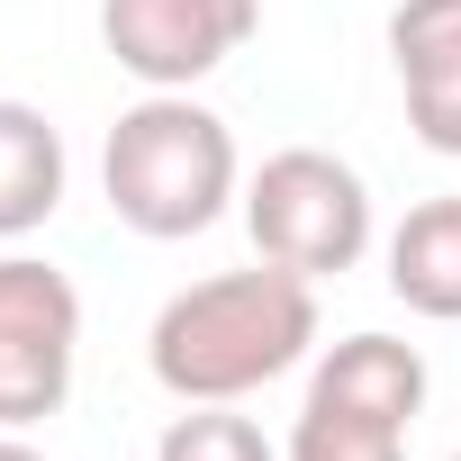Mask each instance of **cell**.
Masks as SVG:
<instances>
[{
	"label": "cell",
	"instance_id": "obj_1",
	"mask_svg": "<svg viewBox=\"0 0 461 461\" xmlns=\"http://www.w3.org/2000/svg\"><path fill=\"white\" fill-rule=\"evenodd\" d=\"M317 353V281L254 254V272H208L163 299L145 362L181 407H245Z\"/></svg>",
	"mask_w": 461,
	"mask_h": 461
},
{
	"label": "cell",
	"instance_id": "obj_2",
	"mask_svg": "<svg viewBox=\"0 0 461 461\" xmlns=\"http://www.w3.org/2000/svg\"><path fill=\"white\" fill-rule=\"evenodd\" d=\"M100 190L127 236L181 245L226 217V199L245 190V163H236V136H226L217 109H199L190 91H145L136 109H118V127L100 145Z\"/></svg>",
	"mask_w": 461,
	"mask_h": 461
},
{
	"label": "cell",
	"instance_id": "obj_3",
	"mask_svg": "<svg viewBox=\"0 0 461 461\" xmlns=\"http://www.w3.org/2000/svg\"><path fill=\"white\" fill-rule=\"evenodd\" d=\"M245 236L263 263L299 272V281H335L371 254V181L326 154V145H281L263 154V172L245 181Z\"/></svg>",
	"mask_w": 461,
	"mask_h": 461
},
{
	"label": "cell",
	"instance_id": "obj_4",
	"mask_svg": "<svg viewBox=\"0 0 461 461\" xmlns=\"http://www.w3.org/2000/svg\"><path fill=\"white\" fill-rule=\"evenodd\" d=\"M82 362V290L37 263V254H0V425L28 434L73 398Z\"/></svg>",
	"mask_w": 461,
	"mask_h": 461
},
{
	"label": "cell",
	"instance_id": "obj_5",
	"mask_svg": "<svg viewBox=\"0 0 461 461\" xmlns=\"http://www.w3.org/2000/svg\"><path fill=\"white\" fill-rule=\"evenodd\" d=\"M263 0H100V46L145 91H190L226 55H245Z\"/></svg>",
	"mask_w": 461,
	"mask_h": 461
},
{
	"label": "cell",
	"instance_id": "obj_6",
	"mask_svg": "<svg viewBox=\"0 0 461 461\" xmlns=\"http://www.w3.org/2000/svg\"><path fill=\"white\" fill-rule=\"evenodd\" d=\"M389 55H398L407 127L434 154H461V0H398L389 10Z\"/></svg>",
	"mask_w": 461,
	"mask_h": 461
},
{
	"label": "cell",
	"instance_id": "obj_7",
	"mask_svg": "<svg viewBox=\"0 0 461 461\" xmlns=\"http://www.w3.org/2000/svg\"><path fill=\"white\" fill-rule=\"evenodd\" d=\"M308 407L380 416V425H416V407H425V353L398 344V335H344V344L317 353V371H308Z\"/></svg>",
	"mask_w": 461,
	"mask_h": 461
},
{
	"label": "cell",
	"instance_id": "obj_8",
	"mask_svg": "<svg viewBox=\"0 0 461 461\" xmlns=\"http://www.w3.org/2000/svg\"><path fill=\"white\" fill-rule=\"evenodd\" d=\"M64 136H55V118L46 109H28V100H0V245H19V236H37V226L64 208Z\"/></svg>",
	"mask_w": 461,
	"mask_h": 461
},
{
	"label": "cell",
	"instance_id": "obj_9",
	"mask_svg": "<svg viewBox=\"0 0 461 461\" xmlns=\"http://www.w3.org/2000/svg\"><path fill=\"white\" fill-rule=\"evenodd\" d=\"M389 290L416 317L461 326V199H425V208L398 217V236H389Z\"/></svg>",
	"mask_w": 461,
	"mask_h": 461
},
{
	"label": "cell",
	"instance_id": "obj_10",
	"mask_svg": "<svg viewBox=\"0 0 461 461\" xmlns=\"http://www.w3.org/2000/svg\"><path fill=\"white\" fill-rule=\"evenodd\" d=\"M281 461H407V425L380 416H335V407H299Z\"/></svg>",
	"mask_w": 461,
	"mask_h": 461
},
{
	"label": "cell",
	"instance_id": "obj_11",
	"mask_svg": "<svg viewBox=\"0 0 461 461\" xmlns=\"http://www.w3.org/2000/svg\"><path fill=\"white\" fill-rule=\"evenodd\" d=\"M154 461H281V443L254 416H236V407H181L163 425Z\"/></svg>",
	"mask_w": 461,
	"mask_h": 461
},
{
	"label": "cell",
	"instance_id": "obj_12",
	"mask_svg": "<svg viewBox=\"0 0 461 461\" xmlns=\"http://www.w3.org/2000/svg\"><path fill=\"white\" fill-rule=\"evenodd\" d=\"M0 461H46V452H37V443H19L10 425H0Z\"/></svg>",
	"mask_w": 461,
	"mask_h": 461
},
{
	"label": "cell",
	"instance_id": "obj_13",
	"mask_svg": "<svg viewBox=\"0 0 461 461\" xmlns=\"http://www.w3.org/2000/svg\"><path fill=\"white\" fill-rule=\"evenodd\" d=\"M452 461H461V452H452Z\"/></svg>",
	"mask_w": 461,
	"mask_h": 461
}]
</instances>
